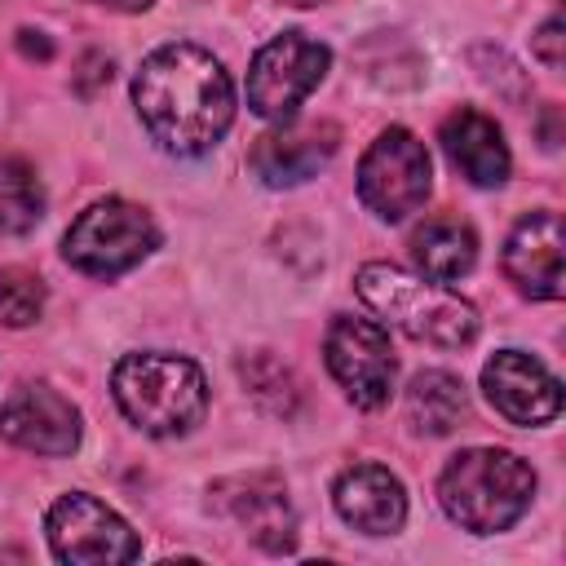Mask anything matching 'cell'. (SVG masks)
<instances>
[{"mask_svg":"<svg viewBox=\"0 0 566 566\" xmlns=\"http://www.w3.org/2000/svg\"><path fill=\"white\" fill-rule=\"evenodd\" d=\"M133 102L168 155H208L234 119L230 75L199 44H159L146 53L133 75Z\"/></svg>","mask_w":566,"mask_h":566,"instance_id":"cell-1","label":"cell"},{"mask_svg":"<svg viewBox=\"0 0 566 566\" xmlns=\"http://www.w3.org/2000/svg\"><path fill=\"white\" fill-rule=\"evenodd\" d=\"M535 495V469L504 447H469L438 473V500L473 535L509 531Z\"/></svg>","mask_w":566,"mask_h":566,"instance_id":"cell-2","label":"cell"},{"mask_svg":"<svg viewBox=\"0 0 566 566\" xmlns=\"http://www.w3.org/2000/svg\"><path fill=\"white\" fill-rule=\"evenodd\" d=\"M354 287L389 327L407 332L411 340H424L438 349H464L478 336V310L447 283L416 279L385 261H367L358 265Z\"/></svg>","mask_w":566,"mask_h":566,"instance_id":"cell-3","label":"cell"},{"mask_svg":"<svg viewBox=\"0 0 566 566\" xmlns=\"http://www.w3.org/2000/svg\"><path fill=\"white\" fill-rule=\"evenodd\" d=\"M119 411L155 438L190 433L208 411V380L181 354H124L111 376Z\"/></svg>","mask_w":566,"mask_h":566,"instance_id":"cell-4","label":"cell"},{"mask_svg":"<svg viewBox=\"0 0 566 566\" xmlns=\"http://www.w3.org/2000/svg\"><path fill=\"white\" fill-rule=\"evenodd\" d=\"M155 243H159V230L146 208H137L128 199H102L71 221V230L62 239V256L80 274L115 279V274L133 270L142 256H150Z\"/></svg>","mask_w":566,"mask_h":566,"instance_id":"cell-5","label":"cell"},{"mask_svg":"<svg viewBox=\"0 0 566 566\" xmlns=\"http://www.w3.org/2000/svg\"><path fill=\"white\" fill-rule=\"evenodd\" d=\"M332 49L305 31H283L256 49L248 66V106L270 124H287L296 106L323 84Z\"/></svg>","mask_w":566,"mask_h":566,"instance_id":"cell-6","label":"cell"},{"mask_svg":"<svg viewBox=\"0 0 566 566\" xmlns=\"http://www.w3.org/2000/svg\"><path fill=\"white\" fill-rule=\"evenodd\" d=\"M433 186V168H429V150L416 133L407 128H385L363 164H358V199L367 212H376L380 221H402L411 217Z\"/></svg>","mask_w":566,"mask_h":566,"instance_id":"cell-7","label":"cell"},{"mask_svg":"<svg viewBox=\"0 0 566 566\" xmlns=\"http://www.w3.org/2000/svg\"><path fill=\"white\" fill-rule=\"evenodd\" d=\"M327 354V371L336 376V385L345 389V398L363 411H376L389 402L394 376H398V358L389 345V332L376 318H358V314H336L323 340Z\"/></svg>","mask_w":566,"mask_h":566,"instance_id":"cell-8","label":"cell"},{"mask_svg":"<svg viewBox=\"0 0 566 566\" xmlns=\"http://www.w3.org/2000/svg\"><path fill=\"white\" fill-rule=\"evenodd\" d=\"M49 544L62 562H75V566L142 557V539L133 535V526L84 491H71L49 509Z\"/></svg>","mask_w":566,"mask_h":566,"instance_id":"cell-9","label":"cell"},{"mask_svg":"<svg viewBox=\"0 0 566 566\" xmlns=\"http://www.w3.org/2000/svg\"><path fill=\"white\" fill-rule=\"evenodd\" d=\"M0 438L35 455H71L80 447V407L53 385H22L0 407Z\"/></svg>","mask_w":566,"mask_h":566,"instance_id":"cell-10","label":"cell"},{"mask_svg":"<svg viewBox=\"0 0 566 566\" xmlns=\"http://www.w3.org/2000/svg\"><path fill=\"white\" fill-rule=\"evenodd\" d=\"M212 491H217V504L265 553H292L296 548V513H292V500H287V486L279 473H270V469L234 473V478H221Z\"/></svg>","mask_w":566,"mask_h":566,"instance_id":"cell-11","label":"cell"},{"mask_svg":"<svg viewBox=\"0 0 566 566\" xmlns=\"http://www.w3.org/2000/svg\"><path fill=\"white\" fill-rule=\"evenodd\" d=\"M482 389H486V402L509 424H548L562 411L557 376L539 358H531L522 349H500L482 367Z\"/></svg>","mask_w":566,"mask_h":566,"instance_id":"cell-12","label":"cell"},{"mask_svg":"<svg viewBox=\"0 0 566 566\" xmlns=\"http://www.w3.org/2000/svg\"><path fill=\"white\" fill-rule=\"evenodd\" d=\"M340 146V128L332 119H310V124H292L279 133L256 137L248 164L265 186H301L310 181Z\"/></svg>","mask_w":566,"mask_h":566,"instance_id":"cell-13","label":"cell"},{"mask_svg":"<svg viewBox=\"0 0 566 566\" xmlns=\"http://www.w3.org/2000/svg\"><path fill=\"white\" fill-rule=\"evenodd\" d=\"M504 274L535 301H557L566 287L562 274V221L557 212H531L513 226L504 243Z\"/></svg>","mask_w":566,"mask_h":566,"instance_id":"cell-14","label":"cell"},{"mask_svg":"<svg viewBox=\"0 0 566 566\" xmlns=\"http://www.w3.org/2000/svg\"><path fill=\"white\" fill-rule=\"evenodd\" d=\"M332 504L363 535H394L402 526V517H407L402 482L385 464H354V469H345L336 478V486H332Z\"/></svg>","mask_w":566,"mask_h":566,"instance_id":"cell-15","label":"cell"},{"mask_svg":"<svg viewBox=\"0 0 566 566\" xmlns=\"http://www.w3.org/2000/svg\"><path fill=\"white\" fill-rule=\"evenodd\" d=\"M442 150L447 159L455 164V172H464V181L473 186H504L509 177V146H504V133L491 115L473 111V106H460L442 119Z\"/></svg>","mask_w":566,"mask_h":566,"instance_id":"cell-16","label":"cell"},{"mask_svg":"<svg viewBox=\"0 0 566 566\" xmlns=\"http://www.w3.org/2000/svg\"><path fill=\"white\" fill-rule=\"evenodd\" d=\"M411 256L433 283H455L478 261V234L455 217H429L411 234Z\"/></svg>","mask_w":566,"mask_h":566,"instance_id":"cell-17","label":"cell"},{"mask_svg":"<svg viewBox=\"0 0 566 566\" xmlns=\"http://www.w3.org/2000/svg\"><path fill=\"white\" fill-rule=\"evenodd\" d=\"M469 411V394L451 371H420L407 389V420L420 433H451Z\"/></svg>","mask_w":566,"mask_h":566,"instance_id":"cell-18","label":"cell"},{"mask_svg":"<svg viewBox=\"0 0 566 566\" xmlns=\"http://www.w3.org/2000/svg\"><path fill=\"white\" fill-rule=\"evenodd\" d=\"M44 217V190L31 164L0 159V234H27Z\"/></svg>","mask_w":566,"mask_h":566,"instance_id":"cell-19","label":"cell"},{"mask_svg":"<svg viewBox=\"0 0 566 566\" xmlns=\"http://www.w3.org/2000/svg\"><path fill=\"white\" fill-rule=\"evenodd\" d=\"M239 376H243V385L252 389V398L261 407H270L274 416H292V407H296V380H292V371L279 358H270V354L243 358L239 363Z\"/></svg>","mask_w":566,"mask_h":566,"instance_id":"cell-20","label":"cell"},{"mask_svg":"<svg viewBox=\"0 0 566 566\" xmlns=\"http://www.w3.org/2000/svg\"><path fill=\"white\" fill-rule=\"evenodd\" d=\"M44 310V283L27 270H0V323L31 327Z\"/></svg>","mask_w":566,"mask_h":566,"instance_id":"cell-21","label":"cell"},{"mask_svg":"<svg viewBox=\"0 0 566 566\" xmlns=\"http://www.w3.org/2000/svg\"><path fill=\"white\" fill-rule=\"evenodd\" d=\"M71 84H75V93L80 97H93L102 84H111V57L106 53H84L80 57V66H75V75H71Z\"/></svg>","mask_w":566,"mask_h":566,"instance_id":"cell-22","label":"cell"},{"mask_svg":"<svg viewBox=\"0 0 566 566\" xmlns=\"http://www.w3.org/2000/svg\"><path fill=\"white\" fill-rule=\"evenodd\" d=\"M562 18H548L539 31H535V40H531V49H535V57L548 66V71H562V62H566V53H562Z\"/></svg>","mask_w":566,"mask_h":566,"instance_id":"cell-23","label":"cell"},{"mask_svg":"<svg viewBox=\"0 0 566 566\" xmlns=\"http://www.w3.org/2000/svg\"><path fill=\"white\" fill-rule=\"evenodd\" d=\"M18 49H22L27 57H40V62L53 57V44H49L40 31H18Z\"/></svg>","mask_w":566,"mask_h":566,"instance_id":"cell-24","label":"cell"},{"mask_svg":"<svg viewBox=\"0 0 566 566\" xmlns=\"http://www.w3.org/2000/svg\"><path fill=\"white\" fill-rule=\"evenodd\" d=\"M97 4H106V9H119V13H142V9H150L155 0H97Z\"/></svg>","mask_w":566,"mask_h":566,"instance_id":"cell-25","label":"cell"}]
</instances>
